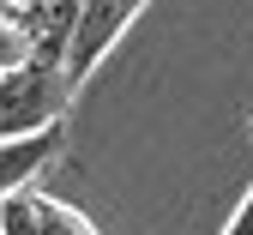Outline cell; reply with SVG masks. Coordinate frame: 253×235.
<instances>
[{
	"label": "cell",
	"mask_w": 253,
	"mask_h": 235,
	"mask_svg": "<svg viewBox=\"0 0 253 235\" xmlns=\"http://www.w3.org/2000/svg\"><path fill=\"white\" fill-rule=\"evenodd\" d=\"M73 103V79L60 60H37L30 54L24 66L0 73V139L12 133H37V127H54Z\"/></svg>",
	"instance_id": "6da1fadb"
},
{
	"label": "cell",
	"mask_w": 253,
	"mask_h": 235,
	"mask_svg": "<svg viewBox=\"0 0 253 235\" xmlns=\"http://www.w3.org/2000/svg\"><path fill=\"white\" fill-rule=\"evenodd\" d=\"M139 12H145V0H79V24H73V43H67V79L84 85Z\"/></svg>",
	"instance_id": "7a4b0ae2"
},
{
	"label": "cell",
	"mask_w": 253,
	"mask_h": 235,
	"mask_svg": "<svg viewBox=\"0 0 253 235\" xmlns=\"http://www.w3.org/2000/svg\"><path fill=\"white\" fill-rule=\"evenodd\" d=\"M54 157H60V121H54V127H37V133H12V139H0V193L30 187Z\"/></svg>",
	"instance_id": "3957f363"
},
{
	"label": "cell",
	"mask_w": 253,
	"mask_h": 235,
	"mask_svg": "<svg viewBox=\"0 0 253 235\" xmlns=\"http://www.w3.org/2000/svg\"><path fill=\"white\" fill-rule=\"evenodd\" d=\"M0 235H42L37 193H30V187H12V193H0Z\"/></svg>",
	"instance_id": "277c9868"
},
{
	"label": "cell",
	"mask_w": 253,
	"mask_h": 235,
	"mask_svg": "<svg viewBox=\"0 0 253 235\" xmlns=\"http://www.w3.org/2000/svg\"><path fill=\"white\" fill-rule=\"evenodd\" d=\"M30 54H37V43H30V30L18 12H0V73H12V66H24Z\"/></svg>",
	"instance_id": "5b68a950"
},
{
	"label": "cell",
	"mask_w": 253,
	"mask_h": 235,
	"mask_svg": "<svg viewBox=\"0 0 253 235\" xmlns=\"http://www.w3.org/2000/svg\"><path fill=\"white\" fill-rule=\"evenodd\" d=\"M37 217H42V235H97L90 217H79L73 205H60V199H48V193H37Z\"/></svg>",
	"instance_id": "8992f818"
},
{
	"label": "cell",
	"mask_w": 253,
	"mask_h": 235,
	"mask_svg": "<svg viewBox=\"0 0 253 235\" xmlns=\"http://www.w3.org/2000/svg\"><path fill=\"white\" fill-rule=\"evenodd\" d=\"M223 235H253V187L241 193V205H235V217L223 223Z\"/></svg>",
	"instance_id": "52a82bcc"
},
{
	"label": "cell",
	"mask_w": 253,
	"mask_h": 235,
	"mask_svg": "<svg viewBox=\"0 0 253 235\" xmlns=\"http://www.w3.org/2000/svg\"><path fill=\"white\" fill-rule=\"evenodd\" d=\"M6 6H12V12H24V6H37V0H6Z\"/></svg>",
	"instance_id": "ba28073f"
},
{
	"label": "cell",
	"mask_w": 253,
	"mask_h": 235,
	"mask_svg": "<svg viewBox=\"0 0 253 235\" xmlns=\"http://www.w3.org/2000/svg\"><path fill=\"white\" fill-rule=\"evenodd\" d=\"M0 12H12V6H6V0H0Z\"/></svg>",
	"instance_id": "9c48e42d"
}]
</instances>
